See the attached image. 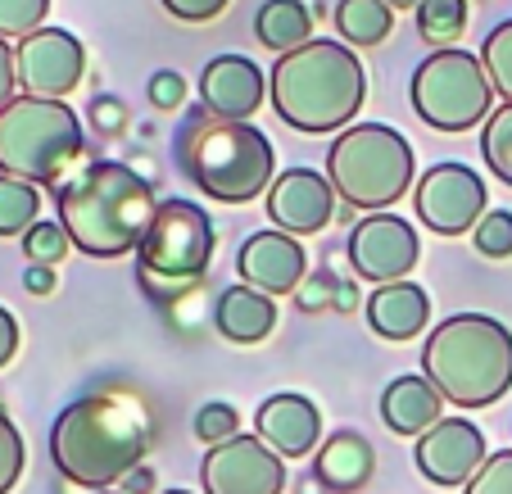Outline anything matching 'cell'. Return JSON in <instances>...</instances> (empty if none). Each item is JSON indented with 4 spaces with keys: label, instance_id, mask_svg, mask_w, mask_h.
I'll list each match as a JSON object with an SVG mask.
<instances>
[{
    "label": "cell",
    "instance_id": "6da1fadb",
    "mask_svg": "<svg viewBox=\"0 0 512 494\" xmlns=\"http://www.w3.org/2000/svg\"><path fill=\"white\" fill-rule=\"evenodd\" d=\"M150 413L127 395H82L55 417L50 427V458L64 481L105 494L145 463L150 449Z\"/></svg>",
    "mask_w": 512,
    "mask_h": 494
},
{
    "label": "cell",
    "instance_id": "7a4b0ae2",
    "mask_svg": "<svg viewBox=\"0 0 512 494\" xmlns=\"http://www.w3.org/2000/svg\"><path fill=\"white\" fill-rule=\"evenodd\" d=\"M55 204L59 227L68 232L73 250L91 254V259H123V254L141 250L159 209L150 182L114 159H96L82 173H73L55 191Z\"/></svg>",
    "mask_w": 512,
    "mask_h": 494
},
{
    "label": "cell",
    "instance_id": "3957f363",
    "mask_svg": "<svg viewBox=\"0 0 512 494\" xmlns=\"http://www.w3.org/2000/svg\"><path fill=\"white\" fill-rule=\"evenodd\" d=\"M268 96L286 127L309 136H340L363 114L368 73H363V59L349 46L313 37L300 50L277 55V64L268 73Z\"/></svg>",
    "mask_w": 512,
    "mask_h": 494
},
{
    "label": "cell",
    "instance_id": "277c9868",
    "mask_svg": "<svg viewBox=\"0 0 512 494\" xmlns=\"http://www.w3.org/2000/svg\"><path fill=\"white\" fill-rule=\"evenodd\" d=\"M173 155L186 182L218 204H250L277 182L272 177L277 155L268 136L241 118L209 114L204 105L186 109V118L177 123Z\"/></svg>",
    "mask_w": 512,
    "mask_h": 494
},
{
    "label": "cell",
    "instance_id": "5b68a950",
    "mask_svg": "<svg viewBox=\"0 0 512 494\" xmlns=\"http://www.w3.org/2000/svg\"><path fill=\"white\" fill-rule=\"evenodd\" d=\"M422 377L445 404L490 408L512 386V331L490 313H454L422 345Z\"/></svg>",
    "mask_w": 512,
    "mask_h": 494
},
{
    "label": "cell",
    "instance_id": "8992f818",
    "mask_svg": "<svg viewBox=\"0 0 512 494\" xmlns=\"http://www.w3.org/2000/svg\"><path fill=\"white\" fill-rule=\"evenodd\" d=\"M82 118L64 100L14 96L0 109V173L32 186H64L82 159Z\"/></svg>",
    "mask_w": 512,
    "mask_h": 494
},
{
    "label": "cell",
    "instance_id": "52a82bcc",
    "mask_svg": "<svg viewBox=\"0 0 512 494\" xmlns=\"http://www.w3.org/2000/svg\"><path fill=\"white\" fill-rule=\"evenodd\" d=\"M327 182L349 209L386 214L413 186V146L386 123H354L331 141Z\"/></svg>",
    "mask_w": 512,
    "mask_h": 494
},
{
    "label": "cell",
    "instance_id": "ba28073f",
    "mask_svg": "<svg viewBox=\"0 0 512 494\" xmlns=\"http://www.w3.org/2000/svg\"><path fill=\"white\" fill-rule=\"evenodd\" d=\"M218 232L213 218L195 200H164L155 209V223L136 250V277L155 304H173L209 272Z\"/></svg>",
    "mask_w": 512,
    "mask_h": 494
},
{
    "label": "cell",
    "instance_id": "9c48e42d",
    "mask_svg": "<svg viewBox=\"0 0 512 494\" xmlns=\"http://www.w3.org/2000/svg\"><path fill=\"white\" fill-rule=\"evenodd\" d=\"M408 100H413V114L435 132H467L472 123L490 118L494 87L485 78L481 55L449 46V50H431L417 64Z\"/></svg>",
    "mask_w": 512,
    "mask_h": 494
},
{
    "label": "cell",
    "instance_id": "30bf717a",
    "mask_svg": "<svg viewBox=\"0 0 512 494\" xmlns=\"http://www.w3.org/2000/svg\"><path fill=\"white\" fill-rule=\"evenodd\" d=\"M485 195L490 191H485L481 173L449 159V164H435L417 182L413 204H417V218L435 236H463V232H476V223L485 218Z\"/></svg>",
    "mask_w": 512,
    "mask_h": 494
},
{
    "label": "cell",
    "instance_id": "8fae6325",
    "mask_svg": "<svg viewBox=\"0 0 512 494\" xmlns=\"http://www.w3.org/2000/svg\"><path fill=\"white\" fill-rule=\"evenodd\" d=\"M14 73H19L23 96L64 100L87 73V46L68 28H41L14 46Z\"/></svg>",
    "mask_w": 512,
    "mask_h": 494
},
{
    "label": "cell",
    "instance_id": "7c38bea8",
    "mask_svg": "<svg viewBox=\"0 0 512 494\" xmlns=\"http://www.w3.org/2000/svg\"><path fill=\"white\" fill-rule=\"evenodd\" d=\"M200 485L204 494H281L286 490V458L272 454L259 436H236L204 454Z\"/></svg>",
    "mask_w": 512,
    "mask_h": 494
},
{
    "label": "cell",
    "instance_id": "4fadbf2b",
    "mask_svg": "<svg viewBox=\"0 0 512 494\" xmlns=\"http://www.w3.org/2000/svg\"><path fill=\"white\" fill-rule=\"evenodd\" d=\"M422 259V241H417L413 223L399 214H368L349 232V263L354 277L390 286V281H408V272Z\"/></svg>",
    "mask_w": 512,
    "mask_h": 494
},
{
    "label": "cell",
    "instance_id": "5bb4252c",
    "mask_svg": "<svg viewBox=\"0 0 512 494\" xmlns=\"http://www.w3.org/2000/svg\"><path fill=\"white\" fill-rule=\"evenodd\" d=\"M490 449L472 417H440L417 440V472L431 485H467L485 467Z\"/></svg>",
    "mask_w": 512,
    "mask_h": 494
},
{
    "label": "cell",
    "instance_id": "9a60e30c",
    "mask_svg": "<svg viewBox=\"0 0 512 494\" xmlns=\"http://www.w3.org/2000/svg\"><path fill=\"white\" fill-rule=\"evenodd\" d=\"M268 218L286 236H313L336 218V186L318 168H286L268 186Z\"/></svg>",
    "mask_w": 512,
    "mask_h": 494
},
{
    "label": "cell",
    "instance_id": "2e32d148",
    "mask_svg": "<svg viewBox=\"0 0 512 494\" xmlns=\"http://www.w3.org/2000/svg\"><path fill=\"white\" fill-rule=\"evenodd\" d=\"M236 272H241L245 286H254L263 295H295L300 281L309 277V254L295 236L268 227V232H254L241 241Z\"/></svg>",
    "mask_w": 512,
    "mask_h": 494
},
{
    "label": "cell",
    "instance_id": "e0dca14e",
    "mask_svg": "<svg viewBox=\"0 0 512 494\" xmlns=\"http://www.w3.org/2000/svg\"><path fill=\"white\" fill-rule=\"evenodd\" d=\"M254 436L281 458H309L313 449H322V413L309 395L281 390V395H268L259 404Z\"/></svg>",
    "mask_w": 512,
    "mask_h": 494
},
{
    "label": "cell",
    "instance_id": "ac0fdd59",
    "mask_svg": "<svg viewBox=\"0 0 512 494\" xmlns=\"http://www.w3.org/2000/svg\"><path fill=\"white\" fill-rule=\"evenodd\" d=\"M268 96V78L250 55H218L200 73V105L218 118H241L250 123Z\"/></svg>",
    "mask_w": 512,
    "mask_h": 494
},
{
    "label": "cell",
    "instance_id": "d6986e66",
    "mask_svg": "<svg viewBox=\"0 0 512 494\" xmlns=\"http://www.w3.org/2000/svg\"><path fill=\"white\" fill-rule=\"evenodd\" d=\"M445 417V395L422 377V372H408V377H395L386 390H381V422H386L395 436H417Z\"/></svg>",
    "mask_w": 512,
    "mask_h": 494
},
{
    "label": "cell",
    "instance_id": "ffe728a7",
    "mask_svg": "<svg viewBox=\"0 0 512 494\" xmlns=\"http://www.w3.org/2000/svg\"><path fill=\"white\" fill-rule=\"evenodd\" d=\"M431 322V300L417 281H390L368 295V327L381 340H413Z\"/></svg>",
    "mask_w": 512,
    "mask_h": 494
},
{
    "label": "cell",
    "instance_id": "44dd1931",
    "mask_svg": "<svg viewBox=\"0 0 512 494\" xmlns=\"http://www.w3.org/2000/svg\"><path fill=\"white\" fill-rule=\"evenodd\" d=\"M213 327H218L223 340H232V345H259L277 327V304H272V295L254 291L245 281L241 286H227L218 295V304H213Z\"/></svg>",
    "mask_w": 512,
    "mask_h": 494
},
{
    "label": "cell",
    "instance_id": "7402d4cb",
    "mask_svg": "<svg viewBox=\"0 0 512 494\" xmlns=\"http://www.w3.org/2000/svg\"><path fill=\"white\" fill-rule=\"evenodd\" d=\"M372 467H377V454H372L368 436H358V431H336V436L322 440L313 472H318V481L327 485V490L349 494V490L372 481Z\"/></svg>",
    "mask_w": 512,
    "mask_h": 494
},
{
    "label": "cell",
    "instance_id": "603a6c76",
    "mask_svg": "<svg viewBox=\"0 0 512 494\" xmlns=\"http://www.w3.org/2000/svg\"><path fill=\"white\" fill-rule=\"evenodd\" d=\"M254 37L277 55H290L304 41H313V10H304V0H263L259 19H254Z\"/></svg>",
    "mask_w": 512,
    "mask_h": 494
},
{
    "label": "cell",
    "instance_id": "cb8c5ba5",
    "mask_svg": "<svg viewBox=\"0 0 512 494\" xmlns=\"http://www.w3.org/2000/svg\"><path fill=\"white\" fill-rule=\"evenodd\" d=\"M395 28V10L386 0H340L336 5V32L349 50L354 46H381Z\"/></svg>",
    "mask_w": 512,
    "mask_h": 494
},
{
    "label": "cell",
    "instance_id": "d4e9b609",
    "mask_svg": "<svg viewBox=\"0 0 512 494\" xmlns=\"http://www.w3.org/2000/svg\"><path fill=\"white\" fill-rule=\"evenodd\" d=\"M41 223V191L0 173V236H28Z\"/></svg>",
    "mask_w": 512,
    "mask_h": 494
},
{
    "label": "cell",
    "instance_id": "484cf974",
    "mask_svg": "<svg viewBox=\"0 0 512 494\" xmlns=\"http://www.w3.org/2000/svg\"><path fill=\"white\" fill-rule=\"evenodd\" d=\"M413 14H417L422 41H431V46H440V50L454 46V41L467 32V19H472L467 0H422Z\"/></svg>",
    "mask_w": 512,
    "mask_h": 494
},
{
    "label": "cell",
    "instance_id": "4316f807",
    "mask_svg": "<svg viewBox=\"0 0 512 494\" xmlns=\"http://www.w3.org/2000/svg\"><path fill=\"white\" fill-rule=\"evenodd\" d=\"M481 155L499 182L512 186V105H499L481 127Z\"/></svg>",
    "mask_w": 512,
    "mask_h": 494
},
{
    "label": "cell",
    "instance_id": "83f0119b",
    "mask_svg": "<svg viewBox=\"0 0 512 494\" xmlns=\"http://www.w3.org/2000/svg\"><path fill=\"white\" fill-rule=\"evenodd\" d=\"M481 64H485V78H490V87L503 96V105H512V19L499 23V28L485 37Z\"/></svg>",
    "mask_w": 512,
    "mask_h": 494
},
{
    "label": "cell",
    "instance_id": "f1b7e54d",
    "mask_svg": "<svg viewBox=\"0 0 512 494\" xmlns=\"http://www.w3.org/2000/svg\"><path fill=\"white\" fill-rule=\"evenodd\" d=\"M50 0H0V37L5 41H23L32 32L46 28Z\"/></svg>",
    "mask_w": 512,
    "mask_h": 494
},
{
    "label": "cell",
    "instance_id": "f546056e",
    "mask_svg": "<svg viewBox=\"0 0 512 494\" xmlns=\"http://www.w3.org/2000/svg\"><path fill=\"white\" fill-rule=\"evenodd\" d=\"M195 436L204 440V445H227V440L241 436V413H236L232 404H223V399H213V404H204L200 413H195Z\"/></svg>",
    "mask_w": 512,
    "mask_h": 494
},
{
    "label": "cell",
    "instance_id": "4dcf8cb0",
    "mask_svg": "<svg viewBox=\"0 0 512 494\" xmlns=\"http://www.w3.org/2000/svg\"><path fill=\"white\" fill-rule=\"evenodd\" d=\"M68 250H73V241H68V232L59 223H37L28 236H23V254H28V263H41V268L64 263Z\"/></svg>",
    "mask_w": 512,
    "mask_h": 494
},
{
    "label": "cell",
    "instance_id": "1f68e13d",
    "mask_svg": "<svg viewBox=\"0 0 512 494\" xmlns=\"http://www.w3.org/2000/svg\"><path fill=\"white\" fill-rule=\"evenodd\" d=\"M472 245L485 259H512V214L508 209H490V214L476 223Z\"/></svg>",
    "mask_w": 512,
    "mask_h": 494
},
{
    "label": "cell",
    "instance_id": "d6a6232c",
    "mask_svg": "<svg viewBox=\"0 0 512 494\" xmlns=\"http://www.w3.org/2000/svg\"><path fill=\"white\" fill-rule=\"evenodd\" d=\"M23 463H28V449H23V436L10 417L0 413V494H10L23 476Z\"/></svg>",
    "mask_w": 512,
    "mask_h": 494
},
{
    "label": "cell",
    "instance_id": "836d02e7",
    "mask_svg": "<svg viewBox=\"0 0 512 494\" xmlns=\"http://www.w3.org/2000/svg\"><path fill=\"white\" fill-rule=\"evenodd\" d=\"M463 494H512V449L485 458V467L463 485Z\"/></svg>",
    "mask_w": 512,
    "mask_h": 494
},
{
    "label": "cell",
    "instance_id": "e575fe53",
    "mask_svg": "<svg viewBox=\"0 0 512 494\" xmlns=\"http://www.w3.org/2000/svg\"><path fill=\"white\" fill-rule=\"evenodd\" d=\"M336 272L322 263V268H313L309 277L300 281V291H295V304H300L304 313H318V309H327V304H336Z\"/></svg>",
    "mask_w": 512,
    "mask_h": 494
},
{
    "label": "cell",
    "instance_id": "d590c367",
    "mask_svg": "<svg viewBox=\"0 0 512 494\" xmlns=\"http://www.w3.org/2000/svg\"><path fill=\"white\" fill-rule=\"evenodd\" d=\"M150 105L164 109V114L182 109L186 105V78H182V73H173V68H159L155 78H150Z\"/></svg>",
    "mask_w": 512,
    "mask_h": 494
},
{
    "label": "cell",
    "instance_id": "8d00e7d4",
    "mask_svg": "<svg viewBox=\"0 0 512 494\" xmlns=\"http://www.w3.org/2000/svg\"><path fill=\"white\" fill-rule=\"evenodd\" d=\"M164 10L182 23H209L227 10V0H164Z\"/></svg>",
    "mask_w": 512,
    "mask_h": 494
},
{
    "label": "cell",
    "instance_id": "74e56055",
    "mask_svg": "<svg viewBox=\"0 0 512 494\" xmlns=\"http://www.w3.org/2000/svg\"><path fill=\"white\" fill-rule=\"evenodd\" d=\"M91 123H96L100 132H123L127 127V105L118 96H96V105H91Z\"/></svg>",
    "mask_w": 512,
    "mask_h": 494
},
{
    "label": "cell",
    "instance_id": "f35d334b",
    "mask_svg": "<svg viewBox=\"0 0 512 494\" xmlns=\"http://www.w3.org/2000/svg\"><path fill=\"white\" fill-rule=\"evenodd\" d=\"M14 91H19V73H14V46L0 37V109L14 100Z\"/></svg>",
    "mask_w": 512,
    "mask_h": 494
},
{
    "label": "cell",
    "instance_id": "ab89813d",
    "mask_svg": "<svg viewBox=\"0 0 512 494\" xmlns=\"http://www.w3.org/2000/svg\"><path fill=\"white\" fill-rule=\"evenodd\" d=\"M14 349H19V318L0 304V368L14 359Z\"/></svg>",
    "mask_w": 512,
    "mask_h": 494
},
{
    "label": "cell",
    "instance_id": "60d3db41",
    "mask_svg": "<svg viewBox=\"0 0 512 494\" xmlns=\"http://www.w3.org/2000/svg\"><path fill=\"white\" fill-rule=\"evenodd\" d=\"M23 286H28L32 295H55V268L28 263V272H23Z\"/></svg>",
    "mask_w": 512,
    "mask_h": 494
},
{
    "label": "cell",
    "instance_id": "b9f144b4",
    "mask_svg": "<svg viewBox=\"0 0 512 494\" xmlns=\"http://www.w3.org/2000/svg\"><path fill=\"white\" fill-rule=\"evenodd\" d=\"M123 494H155V472L141 463V467H136V472L123 481Z\"/></svg>",
    "mask_w": 512,
    "mask_h": 494
},
{
    "label": "cell",
    "instance_id": "7bdbcfd3",
    "mask_svg": "<svg viewBox=\"0 0 512 494\" xmlns=\"http://www.w3.org/2000/svg\"><path fill=\"white\" fill-rule=\"evenodd\" d=\"M336 309L340 313H354L358 309V286H354V281H340V286H336Z\"/></svg>",
    "mask_w": 512,
    "mask_h": 494
},
{
    "label": "cell",
    "instance_id": "ee69618b",
    "mask_svg": "<svg viewBox=\"0 0 512 494\" xmlns=\"http://www.w3.org/2000/svg\"><path fill=\"white\" fill-rule=\"evenodd\" d=\"M390 10H417V5H422V0H386Z\"/></svg>",
    "mask_w": 512,
    "mask_h": 494
},
{
    "label": "cell",
    "instance_id": "f6af8a7d",
    "mask_svg": "<svg viewBox=\"0 0 512 494\" xmlns=\"http://www.w3.org/2000/svg\"><path fill=\"white\" fill-rule=\"evenodd\" d=\"M164 494H191V490H164Z\"/></svg>",
    "mask_w": 512,
    "mask_h": 494
},
{
    "label": "cell",
    "instance_id": "bcb514c9",
    "mask_svg": "<svg viewBox=\"0 0 512 494\" xmlns=\"http://www.w3.org/2000/svg\"><path fill=\"white\" fill-rule=\"evenodd\" d=\"M0 413H5V399H0Z\"/></svg>",
    "mask_w": 512,
    "mask_h": 494
},
{
    "label": "cell",
    "instance_id": "7dc6e473",
    "mask_svg": "<svg viewBox=\"0 0 512 494\" xmlns=\"http://www.w3.org/2000/svg\"><path fill=\"white\" fill-rule=\"evenodd\" d=\"M105 494H118V490H105Z\"/></svg>",
    "mask_w": 512,
    "mask_h": 494
}]
</instances>
